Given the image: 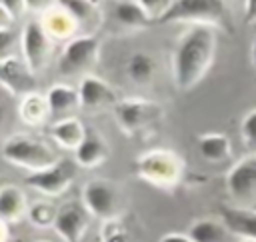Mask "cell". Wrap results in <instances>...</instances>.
Instances as JSON below:
<instances>
[{"label": "cell", "mask_w": 256, "mask_h": 242, "mask_svg": "<svg viewBox=\"0 0 256 242\" xmlns=\"http://www.w3.org/2000/svg\"><path fill=\"white\" fill-rule=\"evenodd\" d=\"M228 230L222 220L214 218H200L188 228V236L194 242H224Z\"/></svg>", "instance_id": "23"}, {"label": "cell", "mask_w": 256, "mask_h": 242, "mask_svg": "<svg viewBox=\"0 0 256 242\" xmlns=\"http://www.w3.org/2000/svg\"><path fill=\"white\" fill-rule=\"evenodd\" d=\"M134 172L140 180L160 190H172L184 176V160L174 150L154 148L138 154L134 160Z\"/></svg>", "instance_id": "2"}, {"label": "cell", "mask_w": 256, "mask_h": 242, "mask_svg": "<svg viewBox=\"0 0 256 242\" xmlns=\"http://www.w3.org/2000/svg\"><path fill=\"white\" fill-rule=\"evenodd\" d=\"M56 214H58V208H54V204H50L46 200H38V202H32L28 206V214L26 216H28L32 226L48 228V226H54Z\"/></svg>", "instance_id": "26"}, {"label": "cell", "mask_w": 256, "mask_h": 242, "mask_svg": "<svg viewBox=\"0 0 256 242\" xmlns=\"http://www.w3.org/2000/svg\"><path fill=\"white\" fill-rule=\"evenodd\" d=\"M18 116L26 126H42L52 116L48 98L38 92L24 96L18 104Z\"/></svg>", "instance_id": "19"}, {"label": "cell", "mask_w": 256, "mask_h": 242, "mask_svg": "<svg viewBox=\"0 0 256 242\" xmlns=\"http://www.w3.org/2000/svg\"><path fill=\"white\" fill-rule=\"evenodd\" d=\"M0 230H2V242H8L10 240V224L0 220Z\"/></svg>", "instance_id": "33"}, {"label": "cell", "mask_w": 256, "mask_h": 242, "mask_svg": "<svg viewBox=\"0 0 256 242\" xmlns=\"http://www.w3.org/2000/svg\"><path fill=\"white\" fill-rule=\"evenodd\" d=\"M240 242H256V240H240Z\"/></svg>", "instance_id": "35"}, {"label": "cell", "mask_w": 256, "mask_h": 242, "mask_svg": "<svg viewBox=\"0 0 256 242\" xmlns=\"http://www.w3.org/2000/svg\"><path fill=\"white\" fill-rule=\"evenodd\" d=\"M162 106L148 98H124L114 106V116L120 130L128 136L138 134L162 118Z\"/></svg>", "instance_id": "6"}, {"label": "cell", "mask_w": 256, "mask_h": 242, "mask_svg": "<svg viewBox=\"0 0 256 242\" xmlns=\"http://www.w3.org/2000/svg\"><path fill=\"white\" fill-rule=\"evenodd\" d=\"M94 2H98V0H94Z\"/></svg>", "instance_id": "37"}, {"label": "cell", "mask_w": 256, "mask_h": 242, "mask_svg": "<svg viewBox=\"0 0 256 242\" xmlns=\"http://www.w3.org/2000/svg\"><path fill=\"white\" fill-rule=\"evenodd\" d=\"M226 190L236 206L256 204V154L242 156L226 174Z\"/></svg>", "instance_id": "7"}, {"label": "cell", "mask_w": 256, "mask_h": 242, "mask_svg": "<svg viewBox=\"0 0 256 242\" xmlns=\"http://www.w3.org/2000/svg\"><path fill=\"white\" fill-rule=\"evenodd\" d=\"M98 52H100V40L96 36L86 34V36L72 38L58 60L60 74L72 76V74H78L80 70H86L98 60Z\"/></svg>", "instance_id": "8"}, {"label": "cell", "mask_w": 256, "mask_h": 242, "mask_svg": "<svg viewBox=\"0 0 256 242\" xmlns=\"http://www.w3.org/2000/svg\"><path fill=\"white\" fill-rule=\"evenodd\" d=\"M154 70H156L154 58L146 52L132 54L130 60H128V66H126V72H128L130 80L136 82V84H148L154 76Z\"/></svg>", "instance_id": "25"}, {"label": "cell", "mask_w": 256, "mask_h": 242, "mask_svg": "<svg viewBox=\"0 0 256 242\" xmlns=\"http://www.w3.org/2000/svg\"><path fill=\"white\" fill-rule=\"evenodd\" d=\"M216 54V36L210 26H192L180 36L172 54V76L178 90H192L210 70Z\"/></svg>", "instance_id": "1"}, {"label": "cell", "mask_w": 256, "mask_h": 242, "mask_svg": "<svg viewBox=\"0 0 256 242\" xmlns=\"http://www.w3.org/2000/svg\"><path fill=\"white\" fill-rule=\"evenodd\" d=\"M142 8H144V12L152 18V22H156L158 18H162L164 16V12L172 6V2L174 0H136Z\"/></svg>", "instance_id": "27"}, {"label": "cell", "mask_w": 256, "mask_h": 242, "mask_svg": "<svg viewBox=\"0 0 256 242\" xmlns=\"http://www.w3.org/2000/svg\"><path fill=\"white\" fill-rule=\"evenodd\" d=\"M244 20H246V24H254L256 22V0H246Z\"/></svg>", "instance_id": "32"}, {"label": "cell", "mask_w": 256, "mask_h": 242, "mask_svg": "<svg viewBox=\"0 0 256 242\" xmlns=\"http://www.w3.org/2000/svg\"><path fill=\"white\" fill-rule=\"evenodd\" d=\"M38 242H48V240H38Z\"/></svg>", "instance_id": "36"}, {"label": "cell", "mask_w": 256, "mask_h": 242, "mask_svg": "<svg viewBox=\"0 0 256 242\" xmlns=\"http://www.w3.org/2000/svg\"><path fill=\"white\" fill-rule=\"evenodd\" d=\"M28 200L26 194L14 186V184H4L0 188V220L8 224H18L26 214H28Z\"/></svg>", "instance_id": "16"}, {"label": "cell", "mask_w": 256, "mask_h": 242, "mask_svg": "<svg viewBox=\"0 0 256 242\" xmlns=\"http://www.w3.org/2000/svg\"><path fill=\"white\" fill-rule=\"evenodd\" d=\"M86 132H88V130L84 128V124H82L78 118H74V116H68V118H62V120L54 122L52 130H50L52 140H54L60 148L72 150V152H76L78 146L84 142Z\"/></svg>", "instance_id": "18"}, {"label": "cell", "mask_w": 256, "mask_h": 242, "mask_svg": "<svg viewBox=\"0 0 256 242\" xmlns=\"http://www.w3.org/2000/svg\"><path fill=\"white\" fill-rule=\"evenodd\" d=\"M220 214L228 234H234L240 240H256V208L222 206Z\"/></svg>", "instance_id": "14"}, {"label": "cell", "mask_w": 256, "mask_h": 242, "mask_svg": "<svg viewBox=\"0 0 256 242\" xmlns=\"http://www.w3.org/2000/svg\"><path fill=\"white\" fill-rule=\"evenodd\" d=\"M2 156L12 166L24 168L30 174L46 170L58 162L56 152L48 144H44L36 138H30L26 134H14V136L6 138L2 144Z\"/></svg>", "instance_id": "4"}, {"label": "cell", "mask_w": 256, "mask_h": 242, "mask_svg": "<svg viewBox=\"0 0 256 242\" xmlns=\"http://www.w3.org/2000/svg\"><path fill=\"white\" fill-rule=\"evenodd\" d=\"M46 98H48L52 116H58L60 120L68 118L66 114H70L76 108H80V92L74 90L72 86H66V84H54L48 90Z\"/></svg>", "instance_id": "20"}, {"label": "cell", "mask_w": 256, "mask_h": 242, "mask_svg": "<svg viewBox=\"0 0 256 242\" xmlns=\"http://www.w3.org/2000/svg\"><path fill=\"white\" fill-rule=\"evenodd\" d=\"M240 134H242V138H244V142H246L248 146H254V148H256V108H252V110L242 118Z\"/></svg>", "instance_id": "28"}, {"label": "cell", "mask_w": 256, "mask_h": 242, "mask_svg": "<svg viewBox=\"0 0 256 242\" xmlns=\"http://www.w3.org/2000/svg\"><path fill=\"white\" fill-rule=\"evenodd\" d=\"M4 18H18L26 10V0H0Z\"/></svg>", "instance_id": "29"}, {"label": "cell", "mask_w": 256, "mask_h": 242, "mask_svg": "<svg viewBox=\"0 0 256 242\" xmlns=\"http://www.w3.org/2000/svg\"><path fill=\"white\" fill-rule=\"evenodd\" d=\"M58 4L66 8L78 20V24H84L88 30L100 24V8L94 0H58Z\"/></svg>", "instance_id": "22"}, {"label": "cell", "mask_w": 256, "mask_h": 242, "mask_svg": "<svg viewBox=\"0 0 256 242\" xmlns=\"http://www.w3.org/2000/svg\"><path fill=\"white\" fill-rule=\"evenodd\" d=\"M158 24L192 22L194 26H218L230 32V12L224 0H174Z\"/></svg>", "instance_id": "3"}, {"label": "cell", "mask_w": 256, "mask_h": 242, "mask_svg": "<svg viewBox=\"0 0 256 242\" xmlns=\"http://www.w3.org/2000/svg\"><path fill=\"white\" fill-rule=\"evenodd\" d=\"M22 50H24V60L32 72L42 70L50 58L52 42L50 36L46 34L42 22H28L22 32Z\"/></svg>", "instance_id": "11"}, {"label": "cell", "mask_w": 256, "mask_h": 242, "mask_svg": "<svg viewBox=\"0 0 256 242\" xmlns=\"http://www.w3.org/2000/svg\"><path fill=\"white\" fill-rule=\"evenodd\" d=\"M74 180V164L70 160H58L54 166L40 170V172H32L26 176V186H30L32 190L56 198L60 194H64L70 184Z\"/></svg>", "instance_id": "9"}, {"label": "cell", "mask_w": 256, "mask_h": 242, "mask_svg": "<svg viewBox=\"0 0 256 242\" xmlns=\"http://www.w3.org/2000/svg\"><path fill=\"white\" fill-rule=\"evenodd\" d=\"M116 18L120 24L128 28H144L152 24V18L144 12V8L136 0H120L116 4Z\"/></svg>", "instance_id": "24"}, {"label": "cell", "mask_w": 256, "mask_h": 242, "mask_svg": "<svg viewBox=\"0 0 256 242\" xmlns=\"http://www.w3.org/2000/svg\"><path fill=\"white\" fill-rule=\"evenodd\" d=\"M0 82L12 96H28L36 92V78L34 72L28 68L26 62L18 60L16 56H2L0 60Z\"/></svg>", "instance_id": "10"}, {"label": "cell", "mask_w": 256, "mask_h": 242, "mask_svg": "<svg viewBox=\"0 0 256 242\" xmlns=\"http://www.w3.org/2000/svg\"><path fill=\"white\" fill-rule=\"evenodd\" d=\"M78 92H80V106L86 110H100L106 106H116L120 102L112 86H108V82L90 74L82 78Z\"/></svg>", "instance_id": "13"}, {"label": "cell", "mask_w": 256, "mask_h": 242, "mask_svg": "<svg viewBox=\"0 0 256 242\" xmlns=\"http://www.w3.org/2000/svg\"><path fill=\"white\" fill-rule=\"evenodd\" d=\"M58 4V0H26V8L32 12H48L50 8H54Z\"/></svg>", "instance_id": "30"}, {"label": "cell", "mask_w": 256, "mask_h": 242, "mask_svg": "<svg viewBox=\"0 0 256 242\" xmlns=\"http://www.w3.org/2000/svg\"><path fill=\"white\" fill-rule=\"evenodd\" d=\"M82 204L90 216L112 222L122 210V196L114 182L106 178H94L82 188Z\"/></svg>", "instance_id": "5"}, {"label": "cell", "mask_w": 256, "mask_h": 242, "mask_svg": "<svg viewBox=\"0 0 256 242\" xmlns=\"http://www.w3.org/2000/svg\"><path fill=\"white\" fill-rule=\"evenodd\" d=\"M88 210L82 202H66L58 208L54 232L62 238V242H80L86 226H88Z\"/></svg>", "instance_id": "12"}, {"label": "cell", "mask_w": 256, "mask_h": 242, "mask_svg": "<svg viewBox=\"0 0 256 242\" xmlns=\"http://www.w3.org/2000/svg\"><path fill=\"white\" fill-rule=\"evenodd\" d=\"M250 60H252V66L256 70V38L252 40V46H250Z\"/></svg>", "instance_id": "34"}, {"label": "cell", "mask_w": 256, "mask_h": 242, "mask_svg": "<svg viewBox=\"0 0 256 242\" xmlns=\"http://www.w3.org/2000/svg\"><path fill=\"white\" fill-rule=\"evenodd\" d=\"M42 26L46 30V34L50 38L56 40H70L76 30H78V20L60 4H56L54 8H50L48 12L42 14Z\"/></svg>", "instance_id": "15"}, {"label": "cell", "mask_w": 256, "mask_h": 242, "mask_svg": "<svg viewBox=\"0 0 256 242\" xmlns=\"http://www.w3.org/2000/svg\"><path fill=\"white\" fill-rule=\"evenodd\" d=\"M198 152L208 162H224L232 154V144L226 134L220 132H206L198 138Z\"/></svg>", "instance_id": "21"}, {"label": "cell", "mask_w": 256, "mask_h": 242, "mask_svg": "<svg viewBox=\"0 0 256 242\" xmlns=\"http://www.w3.org/2000/svg\"><path fill=\"white\" fill-rule=\"evenodd\" d=\"M106 158H108V144H106V140L96 130H88L84 142L74 152L76 164L82 166V168H96Z\"/></svg>", "instance_id": "17"}, {"label": "cell", "mask_w": 256, "mask_h": 242, "mask_svg": "<svg viewBox=\"0 0 256 242\" xmlns=\"http://www.w3.org/2000/svg\"><path fill=\"white\" fill-rule=\"evenodd\" d=\"M160 242H194L188 234H182V232H168L160 238Z\"/></svg>", "instance_id": "31"}]
</instances>
